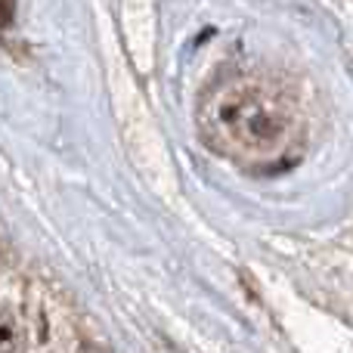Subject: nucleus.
Instances as JSON below:
<instances>
[{"instance_id":"1","label":"nucleus","mask_w":353,"mask_h":353,"mask_svg":"<svg viewBox=\"0 0 353 353\" xmlns=\"http://www.w3.org/2000/svg\"><path fill=\"white\" fill-rule=\"evenodd\" d=\"M208 146L245 168L292 165L304 146V118L285 87L254 72L223 74L199 103Z\"/></svg>"},{"instance_id":"2","label":"nucleus","mask_w":353,"mask_h":353,"mask_svg":"<svg viewBox=\"0 0 353 353\" xmlns=\"http://www.w3.org/2000/svg\"><path fill=\"white\" fill-rule=\"evenodd\" d=\"M19 325L6 310H0V353H16L19 350Z\"/></svg>"}]
</instances>
